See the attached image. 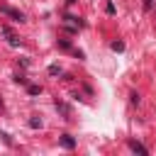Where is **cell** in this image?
<instances>
[{
    "instance_id": "1",
    "label": "cell",
    "mask_w": 156,
    "mask_h": 156,
    "mask_svg": "<svg viewBox=\"0 0 156 156\" xmlns=\"http://www.w3.org/2000/svg\"><path fill=\"white\" fill-rule=\"evenodd\" d=\"M0 12H2V15H7L12 22H24V12H20V10L10 7V5H0Z\"/></svg>"
},
{
    "instance_id": "2",
    "label": "cell",
    "mask_w": 156,
    "mask_h": 156,
    "mask_svg": "<svg viewBox=\"0 0 156 156\" xmlns=\"http://www.w3.org/2000/svg\"><path fill=\"white\" fill-rule=\"evenodd\" d=\"M127 146H129V149H132L134 154H141V156H146V154H149V149H146L144 144H139V141H134V139H129V141H127Z\"/></svg>"
},
{
    "instance_id": "3",
    "label": "cell",
    "mask_w": 156,
    "mask_h": 156,
    "mask_svg": "<svg viewBox=\"0 0 156 156\" xmlns=\"http://www.w3.org/2000/svg\"><path fill=\"white\" fill-rule=\"evenodd\" d=\"M61 146H66V149H73V146H76V139H73L71 134H63V136H61Z\"/></svg>"
},
{
    "instance_id": "4",
    "label": "cell",
    "mask_w": 156,
    "mask_h": 156,
    "mask_svg": "<svg viewBox=\"0 0 156 156\" xmlns=\"http://www.w3.org/2000/svg\"><path fill=\"white\" fill-rule=\"evenodd\" d=\"M27 93H29V95H39V93H41V88H39V85H34V83H29V85H27Z\"/></svg>"
},
{
    "instance_id": "5",
    "label": "cell",
    "mask_w": 156,
    "mask_h": 156,
    "mask_svg": "<svg viewBox=\"0 0 156 156\" xmlns=\"http://www.w3.org/2000/svg\"><path fill=\"white\" fill-rule=\"evenodd\" d=\"M49 76H61V66L51 63V66H49Z\"/></svg>"
},
{
    "instance_id": "6",
    "label": "cell",
    "mask_w": 156,
    "mask_h": 156,
    "mask_svg": "<svg viewBox=\"0 0 156 156\" xmlns=\"http://www.w3.org/2000/svg\"><path fill=\"white\" fill-rule=\"evenodd\" d=\"M27 124H29L32 129H39V127H41V119H39V117H32V119H29Z\"/></svg>"
},
{
    "instance_id": "7",
    "label": "cell",
    "mask_w": 156,
    "mask_h": 156,
    "mask_svg": "<svg viewBox=\"0 0 156 156\" xmlns=\"http://www.w3.org/2000/svg\"><path fill=\"white\" fill-rule=\"evenodd\" d=\"M112 49H115V51H122L124 44H122V41H112Z\"/></svg>"
},
{
    "instance_id": "8",
    "label": "cell",
    "mask_w": 156,
    "mask_h": 156,
    "mask_svg": "<svg viewBox=\"0 0 156 156\" xmlns=\"http://www.w3.org/2000/svg\"><path fill=\"white\" fill-rule=\"evenodd\" d=\"M15 83H20V85H27V78H24V76H15Z\"/></svg>"
},
{
    "instance_id": "9",
    "label": "cell",
    "mask_w": 156,
    "mask_h": 156,
    "mask_svg": "<svg viewBox=\"0 0 156 156\" xmlns=\"http://www.w3.org/2000/svg\"><path fill=\"white\" fill-rule=\"evenodd\" d=\"M0 136H2V141H5V144H7V146H12V139H10V136H7V134H5V132H0Z\"/></svg>"
},
{
    "instance_id": "10",
    "label": "cell",
    "mask_w": 156,
    "mask_h": 156,
    "mask_svg": "<svg viewBox=\"0 0 156 156\" xmlns=\"http://www.w3.org/2000/svg\"><path fill=\"white\" fill-rule=\"evenodd\" d=\"M58 44H61L63 49H71V41H68V39H58Z\"/></svg>"
},
{
    "instance_id": "11",
    "label": "cell",
    "mask_w": 156,
    "mask_h": 156,
    "mask_svg": "<svg viewBox=\"0 0 156 156\" xmlns=\"http://www.w3.org/2000/svg\"><path fill=\"white\" fill-rule=\"evenodd\" d=\"M105 10H107V15H115V5H112V2H107V7H105Z\"/></svg>"
},
{
    "instance_id": "12",
    "label": "cell",
    "mask_w": 156,
    "mask_h": 156,
    "mask_svg": "<svg viewBox=\"0 0 156 156\" xmlns=\"http://www.w3.org/2000/svg\"><path fill=\"white\" fill-rule=\"evenodd\" d=\"M151 5H154L151 0H144V7H146V10H151Z\"/></svg>"
}]
</instances>
